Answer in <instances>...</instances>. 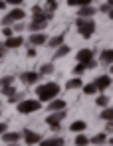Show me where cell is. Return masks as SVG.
<instances>
[{
    "mask_svg": "<svg viewBox=\"0 0 113 146\" xmlns=\"http://www.w3.org/2000/svg\"><path fill=\"white\" fill-rule=\"evenodd\" d=\"M75 28H77V34L81 36V38H91L93 34H95V30H97V26L93 22V18H77L75 20Z\"/></svg>",
    "mask_w": 113,
    "mask_h": 146,
    "instance_id": "2",
    "label": "cell"
},
{
    "mask_svg": "<svg viewBox=\"0 0 113 146\" xmlns=\"http://www.w3.org/2000/svg\"><path fill=\"white\" fill-rule=\"evenodd\" d=\"M20 101H22V95H20V93H14V95H10V97H8V103H10V105L20 103Z\"/></svg>",
    "mask_w": 113,
    "mask_h": 146,
    "instance_id": "33",
    "label": "cell"
},
{
    "mask_svg": "<svg viewBox=\"0 0 113 146\" xmlns=\"http://www.w3.org/2000/svg\"><path fill=\"white\" fill-rule=\"evenodd\" d=\"M2 34H4V36H6V38H10V36H12V34H14V30H12V28H10V26H4V30H2Z\"/></svg>",
    "mask_w": 113,
    "mask_h": 146,
    "instance_id": "37",
    "label": "cell"
},
{
    "mask_svg": "<svg viewBox=\"0 0 113 146\" xmlns=\"http://www.w3.org/2000/svg\"><path fill=\"white\" fill-rule=\"evenodd\" d=\"M40 75H52L54 73V65L52 63H44V65H40Z\"/></svg>",
    "mask_w": 113,
    "mask_h": 146,
    "instance_id": "27",
    "label": "cell"
},
{
    "mask_svg": "<svg viewBox=\"0 0 113 146\" xmlns=\"http://www.w3.org/2000/svg\"><path fill=\"white\" fill-rule=\"evenodd\" d=\"M83 67H85V69H93V67H97V63H95V59H91L87 63H83Z\"/></svg>",
    "mask_w": 113,
    "mask_h": 146,
    "instance_id": "40",
    "label": "cell"
},
{
    "mask_svg": "<svg viewBox=\"0 0 113 146\" xmlns=\"http://www.w3.org/2000/svg\"><path fill=\"white\" fill-rule=\"evenodd\" d=\"M6 6H8L6 0H0V10H6Z\"/></svg>",
    "mask_w": 113,
    "mask_h": 146,
    "instance_id": "42",
    "label": "cell"
},
{
    "mask_svg": "<svg viewBox=\"0 0 113 146\" xmlns=\"http://www.w3.org/2000/svg\"><path fill=\"white\" fill-rule=\"evenodd\" d=\"M101 119L103 121H113V109L107 105V107H103V111H101Z\"/></svg>",
    "mask_w": 113,
    "mask_h": 146,
    "instance_id": "26",
    "label": "cell"
},
{
    "mask_svg": "<svg viewBox=\"0 0 113 146\" xmlns=\"http://www.w3.org/2000/svg\"><path fill=\"white\" fill-rule=\"evenodd\" d=\"M111 132H113V121H105V134L111 136Z\"/></svg>",
    "mask_w": 113,
    "mask_h": 146,
    "instance_id": "36",
    "label": "cell"
},
{
    "mask_svg": "<svg viewBox=\"0 0 113 146\" xmlns=\"http://www.w3.org/2000/svg\"><path fill=\"white\" fill-rule=\"evenodd\" d=\"M95 105H97V107H101V109H103V107H107V105H109V97H107V95H99V97L95 99Z\"/></svg>",
    "mask_w": 113,
    "mask_h": 146,
    "instance_id": "30",
    "label": "cell"
},
{
    "mask_svg": "<svg viewBox=\"0 0 113 146\" xmlns=\"http://www.w3.org/2000/svg\"><path fill=\"white\" fill-rule=\"evenodd\" d=\"M73 144L75 146H89V138H87L83 132H77L75 138H73Z\"/></svg>",
    "mask_w": 113,
    "mask_h": 146,
    "instance_id": "23",
    "label": "cell"
},
{
    "mask_svg": "<svg viewBox=\"0 0 113 146\" xmlns=\"http://www.w3.org/2000/svg\"><path fill=\"white\" fill-rule=\"evenodd\" d=\"M95 14H97V8L93 4H85L77 8V18H93Z\"/></svg>",
    "mask_w": 113,
    "mask_h": 146,
    "instance_id": "11",
    "label": "cell"
},
{
    "mask_svg": "<svg viewBox=\"0 0 113 146\" xmlns=\"http://www.w3.org/2000/svg\"><path fill=\"white\" fill-rule=\"evenodd\" d=\"M66 111H54V113H50L48 117H46V124L54 130V132H60L62 130V121L66 119Z\"/></svg>",
    "mask_w": 113,
    "mask_h": 146,
    "instance_id": "4",
    "label": "cell"
},
{
    "mask_svg": "<svg viewBox=\"0 0 113 146\" xmlns=\"http://www.w3.org/2000/svg\"><path fill=\"white\" fill-rule=\"evenodd\" d=\"M4 49H6L4 46H0V59H2V55H4Z\"/></svg>",
    "mask_w": 113,
    "mask_h": 146,
    "instance_id": "43",
    "label": "cell"
},
{
    "mask_svg": "<svg viewBox=\"0 0 113 146\" xmlns=\"http://www.w3.org/2000/svg\"><path fill=\"white\" fill-rule=\"evenodd\" d=\"M6 146H20L18 142H10V144H6Z\"/></svg>",
    "mask_w": 113,
    "mask_h": 146,
    "instance_id": "44",
    "label": "cell"
},
{
    "mask_svg": "<svg viewBox=\"0 0 113 146\" xmlns=\"http://www.w3.org/2000/svg\"><path fill=\"white\" fill-rule=\"evenodd\" d=\"M93 59V49L91 48H83L77 51V63H87Z\"/></svg>",
    "mask_w": 113,
    "mask_h": 146,
    "instance_id": "14",
    "label": "cell"
},
{
    "mask_svg": "<svg viewBox=\"0 0 113 146\" xmlns=\"http://www.w3.org/2000/svg\"><path fill=\"white\" fill-rule=\"evenodd\" d=\"M93 83H95L97 91H105L107 87H111V75H99Z\"/></svg>",
    "mask_w": 113,
    "mask_h": 146,
    "instance_id": "13",
    "label": "cell"
},
{
    "mask_svg": "<svg viewBox=\"0 0 113 146\" xmlns=\"http://www.w3.org/2000/svg\"><path fill=\"white\" fill-rule=\"evenodd\" d=\"M24 46V38L22 36H10V38H6V42H4V48L6 49H18Z\"/></svg>",
    "mask_w": 113,
    "mask_h": 146,
    "instance_id": "8",
    "label": "cell"
},
{
    "mask_svg": "<svg viewBox=\"0 0 113 146\" xmlns=\"http://www.w3.org/2000/svg\"><path fill=\"white\" fill-rule=\"evenodd\" d=\"M40 73L38 71H24L22 75H20V81H22L24 85H34V83H38L40 81Z\"/></svg>",
    "mask_w": 113,
    "mask_h": 146,
    "instance_id": "10",
    "label": "cell"
},
{
    "mask_svg": "<svg viewBox=\"0 0 113 146\" xmlns=\"http://www.w3.org/2000/svg\"><path fill=\"white\" fill-rule=\"evenodd\" d=\"M36 95H38V101H40V103H48V101H52V99L60 97V85L54 83V81H48L44 85H38Z\"/></svg>",
    "mask_w": 113,
    "mask_h": 146,
    "instance_id": "1",
    "label": "cell"
},
{
    "mask_svg": "<svg viewBox=\"0 0 113 146\" xmlns=\"http://www.w3.org/2000/svg\"><path fill=\"white\" fill-rule=\"evenodd\" d=\"M81 87H83V81H81L79 75H75L69 81H66V89H69V91H75V89H81Z\"/></svg>",
    "mask_w": 113,
    "mask_h": 146,
    "instance_id": "16",
    "label": "cell"
},
{
    "mask_svg": "<svg viewBox=\"0 0 113 146\" xmlns=\"http://www.w3.org/2000/svg\"><path fill=\"white\" fill-rule=\"evenodd\" d=\"M44 10L46 12H56L58 10V0H46V4H44Z\"/></svg>",
    "mask_w": 113,
    "mask_h": 146,
    "instance_id": "25",
    "label": "cell"
},
{
    "mask_svg": "<svg viewBox=\"0 0 113 146\" xmlns=\"http://www.w3.org/2000/svg\"><path fill=\"white\" fill-rule=\"evenodd\" d=\"M46 42H48V34H44V32H32L28 38V46H34V48L46 46Z\"/></svg>",
    "mask_w": 113,
    "mask_h": 146,
    "instance_id": "7",
    "label": "cell"
},
{
    "mask_svg": "<svg viewBox=\"0 0 113 146\" xmlns=\"http://www.w3.org/2000/svg\"><path fill=\"white\" fill-rule=\"evenodd\" d=\"M38 146H66V138L64 136H48V138H42Z\"/></svg>",
    "mask_w": 113,
    "mask_h": 146,
    "instance_id": "9",
    "label": "cell"
},
{
    "mask_svg": "<svg viewBox=\"0 0 113 146\" xmlns=\"http://www.w3.org/2000/svg\"><path fill=\"white\" fill-rule=\"evenodd\" d=\"M26 18V12H24L20 6H12V10L10 12H6L4 14V18H2V26H12L14 22H20Z\"/></svg>",
    "mask_w": 113,
    "mask_h": 146,
    "instance_id": "5",
    "label": "cell"
},
{
    "mask_svg": "<svg viewBox=\"0 0 113 146\" xmlns=\"http://www.w3.org/2000/svg\"><path fill=\"white\" fill-rule=\"evenodd\" d=\"M36 53H38V51H36L34 46H28V57H36Z\"/></svg>",
    "mask_w": 113,
    "mask_h": 146,
    "instance_id": "39",
    "label": "cell"
},
{
    "mask_svg": "<svg viewBox=\"0 0 113 146\" xmlns=\"http://www.w3.org/2000/svg\"><path fill=\"white\" fill-rule=\"evenodd\" d=\"M22 138L28 146H36L40 140H42V134L36 132V130H30V128H24L22 130Z\"/></svg>",
    "mask_w": 113,
    "mask_h": 146,
    "instance_id": "6",
    "label": "cell"
},
{
    "mask_svg": "<svg viewBox=\"0 0 113 146\" xmlns=\"http://www.w3.org/2000/svg\"><path fill=\"white\" fill-rule=\"evenodd\" d=\"M12 26H14L12 30H14L16 34H18V32H22V30H24V22H22V20H20V22H14V24H12Z\"/></svg>",
    "mask_w": 113,
    "mask_h": 146,
    "instance_id": "35",
    "label": "cell"
},
{
    "mask_svg": "<svg viewBox=\"0 0 113 146\" xmlns=\"http://www.w3.org/2000/svg\"><path fill=\"white\" fill-rule=\"evenodd\" d=\"M83 71H85L83 63H77V65L73 67V75H79V77H81V75H83Z\"/></svg>",
    "mask_w": 113,
    "mask_h": 146,
    "instance_id": "34",
    "label": "cell"
},
{
    "mask_svg": "<svg viewBox=\"0 0 113 146\" xmlns=\"http://www.w3.org/2000/svg\"><path fill=\"white\" fill-rule=\"evenodd\" d=\"M81 89H83V93H85V95H89V97H91V95H95V93H99L93 81H91V83H83V87H81Z\"/></svg>",
    "mask_w": 113,
    "mask_h": 146,
    "instance_id": "24",
    "label": "cell"
},
{
    "mask_svg": "<svg viewBox=\"0 0 113 146\" xmlns=\"http://www.w3.org/2000/svg\"><path fill=\"white\" fill-rule=\"evenodd\" d=\"M0 105H2V103H0Z\"/></svg>",
    "mask_w": 113,
    "mask_h": 146,
    "instance_id": "46",
    "label": "cell"
},
{
    "mask_svg": "<svg viewBox=\"0 0 113 146\" xmlns=\"http://www.w3.org/2000/svg\"><path fill=\"white\" fill-rule=\"evenodd\" d=\"M109 146H111V144H109Z\"/></svg>",
    "mask_w": 113,
    "mask_h": 146,
    "instance_id": "47",
    "label": "cell"
},
{
    "mask_svg": "<svg viewBox=\"0 0 113 146\" xmlns=\"http://www.w3.org/2000/svg\"><path fill=\"white\" fill-rule=\"evenodd\" d=\"M42 109V103L38 99H22L20 103H16V111L20 115H30V113H38Z\"/></svg>",
    "mask_w": 113,
    "mask_h": 146,
    "instance_id": "3",
    "label": "cell"
},
{
    "mask_svg": "<svg viewBox=\"0 0 113 146\" xmlns=\"http://www.w3.org/2000/svg\"><path fill=\"white\" fill-rule=\"evenodd\" d=\"M0 91H2V95H6V97H10V95H14V93H18L14 85H8V87H2Z\"/></svg>",
    "mask_w": 113,
    "mask_h": 146,
    "instance_id": "32",
    "label": "cell"
},
{
    "mask_svg": "<svg viewBox=\"0 0 113 146\" xmlns=\"http://www.w3.org/2000/svg\"><path fill=\"white\" fill-rule=\"evenodd\" d=\"M22 2H24V0H6L8 6H22Z\"/></svg>",
    "mask_w": 113,
    "mask_h": 146,
    "instance_id": "38",
    "label": "cell"
},
{
    "mask_svg": "<svg viewBox=\"0 0 113 146\" xmlns=\"http://www.w3.org/2000/svg\"><path fill=\"white\" fill-rule=\"evenodd\" d=\"M89 144H93V146H105V144H107V134H105V132H99V134L91 136Z\"/></svg>",
    "mask_w": 113,
    "mask_h": 146,
    "instance_id": "17",
    "label": "cell"
},
{
    "mask_svg": "<svg viewBox=\"0 0 113 146\" xmlns=\"http://www.w3.org/2000/svg\"><path fill=\"white\" fill-rule=\"evenodd\" d=\"M85 128H87V122L85 121H73L71 124H69V130L75 132V134H77V132H83Z\"/></svg>",
    "mask_w": 113,
    "mask_h": 146,
    "instance_id": "20",
    "label": "cell"
},
{
    "mask_svg": "<svg viewBox=\"0 0 113 146\" xmlns=\"http://www.w3.org/2000/svg\"><path fill=\"white\" fill-rule=\"evenodd\" d=\"M66 107H68V103H66L64 99H60V97L48 101V111H50V113H54V111H66Z\"/></svg>",
    "mask_w": 113,
    "mask_h": 146,
    "instance_id": "12",
    "label": "cell"
},
{
    "mask_svg": "<svg viewBox=\"0 0 113 146\" xmlns=\"http://www.w3.org/2000/svg\"><path fill=\"white\" fill-rule=\"evenodd\" d=\"M99 10H101L103 14H107V16H109V20L113 18V6L109 4V2H105V4H101V8H99Z\"/></svg>",
    "mask_w": 113,
    "mask_h": 146,
    "instance_id": "29",
    "label": "cell"
},
{
    "mask_svg": "<svg viewBox=\"0 0 113 146\" xmlns=\"http://www.w3.org/2000/svg\"><path fill=\"white\" fill-rule=\"evenodd\" d=\"M0 115H2V111H0Z\"/></svg>",
    "mask_w": 113,
    "mask_h": 146,
    "instance_id": "45",
    "label": "cell"
},
{
    "mask_svg": "<svg viewBox=\"0 0 113 146\" xmlns=\"http://www.w3.org/2000/svg\"><path fill=\"white\" fill-rule=\"evenodd\" d=\"M93 0H68L69 6H73V8H79V6H85V4H91Z\"/></svg>",
    "mask_w": 113,
    "mask_h": 146,
    "instance_id": "31",
    "label": "cell"
},
{
    "mask_svg": "<svg viewBox=\"0 0 113 146\" xmlns=\"http://www.w3.org/2000/svg\"><path fill=\"white\" fill-rule=\"evenodd\" d=\"M20 138H22V132H12V130H6L4 134H2V140H4V144H10V142H20Z\"/></svg>",
    "mask_w": 113,
    "mask_h": 146,
    "instance_id": "15",
    "label": "cell"
},
{
    "mask_svg": "<svg viewBox=\"0 0 113 146\" xmlns=\"http://www.w3.org/2000/svg\"><path fill=\"white\" fill-rule=\"evenodd\" d=\"M6 130H8V124H6V122H0V136H2Z\"/></svg>",
    "mask_w": 113,
    "mask_h": 146,
    "instance_id": "41",
    "label": "cell"
},
{
    "mask_svg": "<svg viewBox=\"0 0 113 146\" xmlns=\"http://www.w3.org/2000/svg\"><path fill=\"white\" fill-rule=\"evenodd\" d=\"M101 63L103 65H111L113 63V49H103L101 51Z\"/></svg>",
    "mask_w": 113,
    "mask_h": 146,
    "instance_id": "22",
    "label": "cell"
},
{
    "mask_svg": "<svg viewBox=\"0 0 113 146\" xmlns=\"http://www.w3.org/2000/svg\"><path fill=\"white\" fill-rule=\"evenodd\" d=\"M46 28H48V22H38V20H30V24H28V30H30V34H32V32H44Z\"/></svg>",
    "mask_w": 113,
    "mask_h": 146,
    "instance_id": "18",
    "label": "cell"
},
{
    "mask_svg": "<svg viewBox=\"0 0 113 146\" xmlns=\"http://www.w3.org/2000/svg\"><path fill=\"white\" fill-rule=\"evenodd\" d=\"M69 51H71V48H69V46H66V44H62V46H58V48H56V53H54V57H56V59H60V57H66Z\"/></svg>",
    "mask_w": 113,
    "mask_h": 146,
    "instance_id": "21",
    "label": "cell"
},
{
    "mask_svg": "<svg viewBox=\"0 0 113 146\" xmlns=\"http://www.w3.org/2000/svg\"><path fill=\"white\" fill-rule=\"evenodd\" d=\"M8 85H14V77H12V75L0 77V89H2V87H8Z\"/></svg>",
    "mask_w": 113,
    "mask_h": 146,
    "instance_id": "28",
    "label": "cell"
},
{
    "mask_svg": "<svg viewBox=\"0 0 113 146\" xmlns=\"http://www.w3.org/2000/svg\"><path fill=\"white\" fill-rule=\"evenodd\" d=\"M64 40H66V34H58V36H54V38H48V42H46V44H48V46H50V48H58V46H62V44H64Z\"/></svg>",
    "mask_w": 113,
    "mask_h": 146,
    "instance_id": "19",
    "label": "cell"
}]
</instances>
